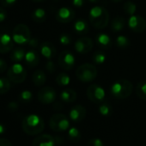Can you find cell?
Masks as SVG:
<instances>
[{
	"label": "cell",
	"instance_id": "obj_1",
	"mask_svg": "<svg viewBox=\"0 0 146 146\" xmlns=\"http://www.w3.org/2000/svg\"><path fill=\"white\" fill-rule=\"evenodd\" d=\"M90 21L95 29H103L108 25L109 14L105 8L95 6L90 11Z\"/></svg>",
	"mask_w": 146,
	"mask_h": 146
},
{
	"label": "cell",
	"instance_id": "obj_2",
	"mask_svg": "<svg viewBox=\"0 0 146 146\" xmlns=\"http://www.w3.org/2000/svg\"><path fill=\"white\" fill-rule=\"evenodd\" d=\"M23 130L28 135H37L40 133L45 127L44 120L36 114H29L23 120Z\"/></svg>",
	"mask_w": 146,
	"mask_h": 146
},
{
	"label": "cell",
	"instance_id": "obj_3",
	"mask_svg": "<svg viewBox=\"0 0 146 146\" xmlns=\"http://www.w3.org/2000/svg\"><path fill=\"white\" fill-rule=\"evenodd\" d=\"M133 90L132 84L126 79H119L114 82L110 88L111 94L117 99H125L129 97Z\"/></svg>",
	"mask_w": 146,
	"mask_h": 146
},
{
	"label": "cell",
	"instance_id": "obj_4",
	"mask_svg": "<svg viewBox=\"0 0 146 146\" xmlns=\"http://www.w3.org/2000/svg\"><path fill=\"white\" fill-rule=\"evenodd\" d=\"M76 76L81 82L90 83L95 80L97 77V69L92 64H84L78 67Z\"/></svg>",
	"mask_w": 146,
	"mask_h": 146
},
{
	"label": "cell",
	"instance_id": "obj_5",
	"mask_svg": "<svg viewBox=\"0 0 146 146\" xmlns=\"http://www.w3.org/2000/svg\"><path fill=\"white\" fill-rule=\"evenodd\" d=\"M12 39L14 42L20 45L29 43L31 39L29 28L25 24H17L12 31Z\"/></svg>",
	"mask_w": 146,
	"mask_h": 146
},
{
	"label": "cell",
	"instance_id": "obj_6",
	"mask_svg": "<svg viewBox=\"0 0 146 146\" xmlns=\"http://www.w3.org/2000/svg\"><path fill=\"white\" fill-rule=\"evenodd\" d=\"M7 77L14 84H22L26 80L27 71L21 64L15 63L7 70Z\"/></svg>",
	"mask_w": 146,
	"mask_h": 146
},
{
	"label": "cell",
	"instance_id": "obj_7",
	"mask_svg": "<svg viewBox=\"0 0 146 146\" xmlns=\"http://www.w3.org/2000/svg\"><path fill=\"white\" fill-rule=\"evenodd\" d=\"M49 125L50 128L54 131H64L69 128L70 120L63 113H55L50 118Z\"/></svg>",
	"mask_w": 146,
	"mask_h": 146
},
{
	"label": "cell",
	"instance_id": "obj_8",
	"mask_svg": "<svg viewBox=\"0 0 146 146\" xmlns=\"http://www.w3.org/2000/svg\"><path fill=\"white\" fill-rule=\"evenodd\" d=\"M87 96L92 102L100 104L105 100V90L98 84H91L87 89Z\"/></svg>",
	"mask_w": 146,
	"mask_h": 146
},
{
	"label": "cell",
	"instance_id": "obj_9",
	"mask_svg": "<svg viewBox=\"0 0 146 146\" xmlns=\"http://www.w3.org/2000/svg\"><path fill=\"white\" fill-rule=\"evenodd\" d=\"M75 57L70 52L65 50L63 51L58 56V64L64 70H70L75 65Z\"/></svg>",
	"mask_w": 146,
	"mask_h": 146
},
{
	"label": "cell",
	"instance_id": "obj_10",
	"mask_svg": "<svg viewBox=\"0 0 146 146\" xmlns=\"http://www.w3.org/2000/svg\"><path fill=\"white\" fill-rule=\"evenodd\" d=\"M56 91L52 87H44L40 89L38 92L37 97L40 103L42 104H50L56 100Z\"/></svg>",
	"mask_w": 146,
	"mask_h": 146
},
{
	"label": "cell",
	"instance_id": "obj_11",
	"mask_svg": "<svg viewBox=\"0 0 146 146\" xmlns=\"http://www.w3.org/2000/svg\"><path fill=\"white\" fill-rule=\"evenodd\" d=\"M94 46V42L91 38L87 36H82L79 38L74 45V47L76 51L81 54H86L89 53Z\"/></svg>",
	"mask_w": 146,
	"mask_h": 146
},
{
	"label": "cell",
	"instance_id": "obj_12",
	"mask_svg": "<svg viewBox=\"0 0 146 146\" xmlns=\"http://www.w3.org/2000/svg\"><path fill=\"white\" fill-rule=\"evenodd\" d=\"M128 26L134 33H142L146 29V20L141 16L133 15L128 20Z\"/></svg>",
	"mask_w": 146,
	"mask_h": 146
},
{
	"label": "cell",
	"instance_id": "obj_13",
	"mask_svg": "<svg viewBox=\"0 0 146 146\" xmlns=\"http://www.w3.org/2000/svg\"><path fill=\"white\" fill-rule=\"evenodd\" d=\"M75 18V11L69 7H62L56 13V20L61 23H68Z\"/></svg>",
	"mask_w": 146,
	"mask_h": 146
},
{
	"label": "cell",
	"instance_id": "obj_14",
	"mask_svg": "<svg viewBox=\"0 0 146 146\" xmlns=\"http://www.w3.org/2000/svg\"><path fill=\"white\" fill-rule=\"evenodd\" d=\"M70 119L74 122L83 121L87 114L86 108L82 105H76L70 110Z\"/></svg>",
	"mask_w": 146,
	"mask_h": 146
},
{
	"label": "cell",
	"instance_id": "obj_15",
	"mask_svg": "<svg viewBox=\"0 0 146 146\" xmlns=\"http://www.w3.org/2000/svg\"><path fill=\"white\" fill-rule=\"evenodd\" d=\"M14 40L7 34L0 35V53H7L11 52L14 46Z\"/></svg>",
	"mask_w": 146,
	"mask_h": 146
},
{
	"label": "cell",
	"instance_id": "obj_16",
	"mask_svg": "<svg viewBox=\"0 0 146 146\" xmlns=\"http://www.w3.org/2000/svg\"><path fill=\"white\" fill-rule=\"evenodd\" d=\"M55 139L49 134L38 136L32 143V146H54Z\"/></svg>",
	"mask_w": 146,
	"mask_h": 146
},
{
	"label": "cell",
	"instance_id": "obj_17",
	"mask_svg": "<svg viewBox=\"0 0 146 146\" xmlns=\"http://www.w3.org/2000/svg\"><path fill=\"white\" fill-rule=\"evenodd\" d=\"M40 53L42 54V56H44L47 59L52 58L56 55V52H57L56 48L53 46V44L49 41H45L41 43L40 46Z\"/></svg>",
	"mask_w": 146,
	"mask_h": 146
},
{
	"label": "cell",
	"instance_id": "obj_18",
	"mask_svg": "<svg viewBox=\"0 0 146 146\" xmlns=\"http://www.w3.org/2000/svg\"><path fill=\"white\" fill-rule=\"evenodd\" d=\"M25 63L26 64L29 66V67H35L39 64V62H40V56H39V53L34 50V49H31L29 51H28L26 52V55H25Z\"/></svg>",
	"mask_w": 146,
	"mask_h": 146
},
{
	"label": "cell",
	"instance_id": "obj_19",
	"mask_svg": "<svg viewBox=\"0 0 146 146\" xmlns=\"http://www.w3.org/2000/svg\"><path fill=\"white\" fill-rule=\"evenodd\" d=\"M96 43L100 48L108 50L112 47L113 41L112 39L106 34H99L96 36Z\"/></svg>",
	"mask_w": 146,
	"mask_h": 146
},
{
	"label": "cell",
	"instance_id": "obj_20",
	"mask_svg": "<svg viewBox=\"0 0 146 146\" xmlns=\"http://www.w3.org/2000/svg\"><path fill=\"white\" fill-rule=\"evenodd\" d=\"M73 29H74V31L78 35H85L89 32L90 27H89V23L87 21H85L84 19H78L75 22Z\"/></svg>",
	"mask_w": 146,
	"mask_h": 146
},
{
	"label": "cell",
	"instance_id": "obj_21",
	"mask_svg": "<svg viewBox=\"0 0 146 146\" xmlns=\"http://www.w3.org/2000/svg\"><path fill=\"white\" fill-rule=\"evenodd\" d=\"M32 81L34 84L37 87H40L44 85L46 81V77L45 72L42 70H35L32 76Z\"/></svg>",
	"mask_w": 146,
	"mask_h": 146
},
{
	"label": "cell",
	"instance_id": "obj_22",
	"mask_svg": "<svg viewBox=\"0 0 146 146\" xmlns=\"http://www.w3.org/2000/svg\"><path fill=\"white\" fill-rule=\"evenodd\" d=\"M60 99L64 102L71 103L75 102L77 99V93L74 90L72 89H66L63 90L60 94Z\"/></svg>",
	"mask_w": 146,
	"mask_h": 146
},
{
	"label": "cell",
	"instance_id": "obj_23",
	"mask_svg": "<svg viewBox=\"0 0 146 146\" xmlns=\"http://www.w3.org/2000/svg\"><path fill=\"white\" fill-rule=\"evenodd\" d=\"M26 52H27L23 47H18V48L13 49V50H11V59L14 63H20L25 58Z\"/></svg>",
	"mask_w": 146,
	"mask_h": 146
},
{
	"label": "cell",
	"instance_id": "obj_24",
	"mask_svg": "<svg viewBox=\"0 0 146 146\" xmlns=\"http://www.w3.org/2000/svg\"><path fill=\"white\" fill-rule=\"evenodd\" d=\"M125 26V20L122 17H117L113 18L111 22V29L115 33L123 30Z\"/></svg>",
	"mask_w": 146,
	"mask_h": 146
},
{
	"label": "cell",
	"instance_id": "obj_25",
	"mask_svg": "<svg viewBox=\"0 0 146 146\" xmlns=\"http://www.w3.org/2000/svg\"><path fill=\"white\" fill-rule=\"evenodd\" d=\"M31 18L35 23H44L46 19V13L43 9L38 8L35 10L31 14Z\"/></svg>",
	"mask_w": 146,
	"mask_h": 146
},
{
	"label": "cell",
	"instance_id": "obj_26",
	"mask_svg": "<svg viewBox=\"0 0 146 146\" xmlns=\"http://www.w3.org/2000/svg\"><path fill=\"white\" fill-rule=\"evenodd\" d=\"M136 93L138 98L146 101V81H140L137 84Z\"/></svg>",
	"mask_w": 146,
	"mask_h": 146
},
{
	"label": "cell",
	"instance_id": "obj_27",
	"mask_svg": "<svg viewBox=\"0 0 146 146\" xmlns=\"http://www.w3.org/2000/svg\"><path fill=\"white\" fill-rule=\"evenodd\" d=\"M68 137L72 143H78L81 139V132L76 127H72L68 131Z\"/></svg>",
	"mask_w": 146,
	"mask_h": 146
},
{
	"label": "cell",
	"instance_id": "obj_28",
	"mask_svg": "<svg viewBox=\"0 0 146 146\" xmlns=\"http://www.w3.org/2000/svg\"><path fill=\"white\" fill-rule=\"evenodd\" d=\"M70 82V78L66 73H59L56 77V83L59 86H67Z\"/></svg>",
	"mask_w": 146,
	"mask_h": 146
},
{
	"label": "cell",
	"instance_id": "obj_29",
	"mask_svg": "<svg viewBox=\"0 0 146 146\" xmlns=\"http://www.w3.org/2000/svg\"><path fill=\"white\" fill-rule=\"evenodd\" d=\"M11 89V81L9 78H0V95H4L9 92Z\"/></svg>",
	"mask_w": 146,
	"mask_h": 146
},
{
	"label": "cell",
	"instance_id": "obj_30",
	"mask_svg": "<svg viewBox=\"0 0 146 146\" xmlns=\"http://www.w3.org/2000/svg\"><path fill=\"white\" fill-rule=\"evenodd\" d=\"M116 46L120 49H126L130 46V40L124 35H119L116 39Z\"/></svg>",
	"mask_w": 146,
	"mask_h": 146
},
{
	"label": "cell",
	"instance_id": "obj_31",
	"mask_svg": "<svg viewBox=\"0 0 146 146\" xmlns=\"http://www.w3.org/2000/svg\"><path fill=\"white\" fill-rule=\"evenodd\" d=\"M99 112L103 116H108L112 113V106L107 102H102L100 103Z\"/></svg>",
	"mask_w": 146,
	"mask_h": 146
},
{
	"label": "cell",
	"instance_id": "obj_32",
	"mask_svg": "<svg viewBox=\"0 0 146 146\" xmlns=\"http://www.w3.org/2000/svg\"><path fill=\"white\" fill-rule=\"evenodd\" d=\"M136 11H137V6L132 1H126L125 3V5H124V11L125 12V14L131 17V16L135 15Z\"/></svg>",
	"mask_w": 146,
	"mask_h": 146
},
{
	"label": "cell",
	"instance_id": "obj_33",
	"mask_svg": "<svg viewBox=\"0 0 146 146\" xmlns=\"http://www.w3.org/2000/svg\"><path fill=\"white\" fill-rule=\"evenodd\" d=\"M92 59L95 64H102L106 60V54L102 51H97L93 54Z\"/></svg>",
	"mask_w": 146,
	"mask_h": 146
},
{
	"label": "cell",
	"instance_id": "obj_34",
	"mask_svg": "<svg viewBox=\"0 0 146 146\" xmlns=\"http://www.w3.org/2000/svg\"><path fill=\"white\" fill-rule=\"evenodd\" d=\"M19 99L23 103H29L33 99V94L29 90H23L19 95Z\"/></svg>",
	"mask_w": 146,
	"mask_h": 146
},
{
	"label": "cell",
	"instance_id": "obj_35",
	"mask_svg": "<svg viewBox=\"0 0 146 146\" xmlns=\"http://www.w3.org/2000/svg\"><path fill=\"white\" fill-rule=\"evenodd\" d=\"M59 42L64 46L70 45L71 42V38L68 34H62L59 37Z\"/></svg>",
	"mask_w": 146,
	"mask_h": 146
},
{
	"label": "cell",
	"instance_id": "obj_36",
	"mask_svg": "<svg viewBox=\"0 0 146 146\" xmlns=\"http://www.w3.org/2000/svg\"><path fill=\"white\" fill-rule=\"evenodd\" d=\"M87 146H104L102 141L99 138H92L90 139L88 143Z\"/></svg>",
	"mask_w": 146,
	"mask_h": 146
},
{
	"label": "cell",
	"instance_id": "obj_37",
	"mask_svg": "<svg viewBox=\"0 0 146 146\" xmlns=\"http://www.w3.org/2000/svg\"><path fill=\"white\" fill-rule=\"evenodd\" d=\"M46 69L50 73H53V72L55 71V70H56V66H55L54 63L49 59V61H48V62L46 63Z\"/></svg>",
	"mask_w": 146,
	"mask_h": 146
},
{
	"label": "cell",
	"instance_id": "obj_38",
	"mask_svg": "<svg viewBox=\"0 0 146 146\" xmlns=\"http://www.w3.org/2000/svg\"><path fill=\"white\" fill-rule=\"evenodd\" d=\"M7 108H8V110H10L11 112H15V111H17L18 109L19 105H18V103L17 102H10L8 104Z\"/></svg>",
	"mask_w": 146,
	"mask_h": 146
},
{
	"label": "cell",
	"instance_id": "obj_39",
	"mask_svg": "<svg viewBox=\"0 0 146 146\" xmlns=\"http://www.w3.org/2000/svg\"><path fill=\"white\" fill-rule=\"evenodd\" d=\"M17 0H1V5L4 7H11L15 5Z\"/></svg>",
	"mask_w": 146,
	"mask_h": 146
},
{
	"label": "cell",
	"instance_id": "obj_40",
	"mask_svg": "<svg viewBox=\"0 0 146 146\" xmlns=\"http://www.w3.org/2000/svg\"><path fill=\"white\" fill-rule=\"evenodd\" d=\"M85 0H72V5L76 8H81L84 5Z\"/></svg>",
	"mask_w": 146,
	"mask_h": 146
},
{
	"label": "cell",
	"instance_id": "obj_41",
	"mask_svg": "<svg viewBox=\"0 0 146 146\" xmlns=\"http://www.w3.org/2000/svg\"><path fill=\"white\" fill-rule=\"evenodd\" d=\"M7 17V11L3 8L0 7V23H3Z\"/></svg>",
	"mask_w": 146,
	"mask_h": 146
},
{
	"label": "cell",
	"instance_id": "obj_42",
	"mask_svg": "<svg viewBox=\"0 0 146 146\" xmlns=\"http://www.w3.org/2000/svg\"><path fill=\"white\" fill-rule=\"evenodd\" d=\"M7 70V63L5 60L0 58V73H4Z\"/></svg>",
	"mask_w": 146,
	"mask_h": 146
},
{
	"label": "cell",
	"instance_id": "obj_43",
	"mask_svg": "<svg viewBox=\"0 0 146 146\" xmlns=\"http://www.w3.org/2000/svg\"><path fill=\"white\" fill-rule=\"evenodd\" d=\"M29 46L32 48H36L39 45V40L36 38H31L30 40L29 41Z\"/></svg>",
	"mask_w": 146,
	"mask_h": 146
},
{
	"label": "cell",
	"instance_id": "obj_44",
	"mask_svg": "<svg viewBox=\"0 0 146 146\" xmlns=\"http://www.w3.org/2000/svg\"><path fill=\"white\" fill-rule=\"evenodd\" d=\"M0 146H13V144L6 138H0Z\"/></svg>",
	"mask_w": 146,
	"mask_h": 146
},
{
	"label": "cell",
	"instance_id": "obj_45",
	"mask_svg": "<svg viewBox=\"0 0 146 146\" xmlns=\"http://www.w3.org/2000/svg\"><path fill=\"white\" fill-rule=\"evenodd\" d=\"M6 129H5V126L3 125V124H0V135H2L5 132Z\"/></svg>",
	"mask_w": 146,
	"mask_h": 146
},
{
	"label": "cell",
	"instance_id": "obj_46",
	"mask_svg": "<svg viewBox=\"0 0 146 146\" xmlns=\"http://www.w3.org/2000/svg\"><path fill=\"white\" fill-rule=\"evenodd\" d=\"M54 108H55V109H58V110H60V109L62 108V105H61V103H60V102H57V103H55V104H54Z\"/></svg>",
	"mask_w": 146,
	"mask_h": 146
},
{
	"label": "cell",
	"instance_id": "obj_47",
	"mask_svg": "<svg viewBox=\"0 0 146 146\" xmlns=\"http://www.w3.org/2000/svg\"><path fill=\"white\" fill-rule=\"evenodd\" d=\"M89 1L90 3H92V4H96V3H98L100 1V0H89Z\"/></svg>",
	"mask_w": 146,
	"mask_h": 146
},
{
	"label": "cell",
	"instance_id": "obj_48",
	"mask_svg": "<svg viewBox=\"0 0 146 146\" xmlns=\"http://www.w3.org/2000/svg\"><path fill=\"white\" fill-rule=\"evenodd\" d=\"M32 1L35 3H40V2H43L44 0H32Z\"/></svg>",
	"mask_w": 146,
	"mask_h": 146
},
{
	"label": "cell",
	"instance_id": "obj_49",
	"mask_svg": "<svg viewBox=\"0 0 146 146\" xmlns=\"http://www.w3.org/2000/svg\"><path fill=\"white\" fill-rule=\"evenodd\" d=\"M112 2H113V3H119V2H121L122 0H111Z\"/></svg>",
	"mask_w": 146,
	"mask_h": 146
}]
</instances>
